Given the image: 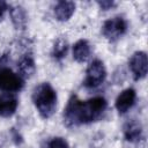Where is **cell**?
Masks as SVG:
<instances>
[{
    "mask_svg": "<svg viewBox=\"0 0 148 148\" xmlns=\"http://www.w3.org/2000/svg\"><path fill=\"white\" fill-rule=\"evenodd\" d=\"M32 102L42 118H50L57 108V92L49 82L38 84L32 91Z\"/></svg>",
    "mask_w": 148,
    "mask_h": 148,
    "instance_id": "7a4b0ae2",
    "label": "cell"
},
{
    "mask_svg": "<svg viewBox=\"0 0 148 148\" xmlns=\"http://www.w3.org/2000/svg\"><path fill=\"white\" fill-rule=\"evenodd\" d=\"M7 9H8V5H7V2H5V1H0V21L2 20V17H3V15H5V13H6Z\"/></svg>",
    "mask_w": 148,
    "mask_h": 148,
    "instance_id": "e0dca14e",
    "label": "cell"
},
{
    "mask_svg": "<svg viewBox=\"0 0 148 148\" xmlns=\"http://www.w3.org/2000/svg\"><path fill=\"white\" fill-rule=\"evenodd\" d=\"M124 136L128 142H139L142 138L141 124L135 119L127 121L124 126Z\"/></svg>",
    "mask_w": 148,
    "mask_h": 148,
    "instance_id": "30bf717a",
    "label": "cell"
},
{
    "mask_svg": "<svg viewBox=\"0 0 148 148\" xmlns=\"http://www.w3.org/2000/svg\"><path fill=\"white\" fill-rule=\"evenodd\" d=\"M18 102L16 96L13 92H2L0 94V116L8 118L13 116L17 109Z\"/></svg>",
    "mask_w": 148,
    "mask_h": 148,
    "instance_id": "ba28073f",
    "label": "cell"
},
{
    "mask_svg": "<svg viewBox=\"0 0 148 148\" xmlns=\"http://www.w3.org/2000/svg\"><path fill=\"white\" fill-rule=\"evenodd\" d=\"M6 62H7V56L3 54L0 59V90L3 92L14 94L23 88L24 81L20 76V74L8 68L6 66Z\"/></svg>",
    "mask_w": 148,
    "mask_h": 148,
    "instance_id": "3957f363",
    "label": "cell"
},
{
    "mask_svg": "<svg viewBox=\"0 0 148 148\" xmlns=\"http://www.w3.org/2000/svg\"><path fill=\"white\" fill-rule=\"evenodd\" d=\"M135 98H136V92L133 88H127L125 90H123L118 97L116 98V109L120 114L126 113L135 103Z\"/></svg>",
    "mask_w": 148,
    "mask_h": 148,
    "instance_id": "52a82bcc",
    "label": "cell"
},
{
    "mask_svg": "<svg viewBox=\"0 0 148 148\" xmlns=\"http://www.w3.org/2000/svg\"><path fill=\"white\" fill-rule=\"evenodd\" d=\"M128 66L133 74L134 80L143 79L148 71V58L146 52L143 51L134 52L128 60Z\"/></svg>",
    "mask_w": 148,
    "mask_h": 148,
    "instance_id": "8992f818",
    "label": "cell"
},
{
    "mask_svg": "<svg viewBox=\"0 0 148 148\" xmlns=\"http://www.w3.org/2000/svg\"><path fill=\"white\" fill-rule=\"evenodd\" d=\"M105 77H106L105 66L103 61H101L99 59H96L90 62V65L88 66L86 71V77L83 81V86L87 88H96L101 83H103Z\"/></svg>",
    "mask_w": 148,
    "mask_h": 148,
    "instance_id": "277c9868",
    "label": "cell"
},
{
    "mask_svg": "<svg viewBox=\"0 0 148 148\" xmlns=\"http://www.w3.org/2000/svg\"><path fill=\"white\" fill-rule=\"evenodd\" d=\"M90 56V44L86 39H80L73 45V58L77 62H84Z\"/></svg>",
    "mask_w": 148,
    "mask_h": 148,
    "instance_id": "7c38bea8",
    "label": "cell"
},
{
    "mask_svg": "<svg viewBox=\"0 0 148 148\" xmlns=\"http://www.w3.org/2000/svg\"><path fill=\"white\" fill-rule=\"evenodd\" d=\"M75 10V3L73 1H58L54 6V16L58 21H68Z\"/></svg>",
    "mask_w": 148,
    "mask_h": 148,
    "instance_id": "9c48e42d",
    "label": "cell"
},
{
    "mask_svg": "<svg viewBox=\"0 0 148 148\" xmlns=\"http://www.w3.org/2000/svg\"><path fill=\"white\" fill-rule=\"evenodd\" d=\"M17 68L20 72V76L22 79L23 77H31L36 72V65H35L34 57L30 53L23 54L17 62Z\"/></svg>",
    "mask_w": 148,
    "mask_h": 148,
    "instance_id": "8fae6325",
    "label": "cell"
},
{
    "mask_svg": "<svg viewBox=\"0 0 148 148\" xmlns=\"http://www.w3.org/2000/svg\"><path fill=\"white\" fill-rule=\"evenodd\" d=\"M10 12V17L14 27L16 29L23 30L27 25V13L23 7L21 6H13L9 9Z\"/></svg>",
    "mask_w": 148,
    "mask_h": 148,
    "instance_id": "4fadbf2b",
    "label": "cell"
},
{
    "mask_svg": "<svg viewBox=\"0 0 148 148\" xmlns=\"http://www.w3.org/2000/svg\"><path fill=\"white\" fill-rule=\"evenodd\" d=\"M67 51H68V43L65 38H58L54 44H53V47H52V52H51V56L54 60L57 61H60L61 59H64L67 54Z\"/></svg>",
    "mask_w": 148,
    "mask_h": 148,
    "instance_id": "5bb4252c",
    "label": "cell"
},
{
    "mask_svg": "<svg viewBox=\"0 0 148 148\" xmlns=\"http://www.w3.org/2000/svg\"><path fill=\"white\" fill-rule=\"evenodd\" d=\"M97 5L101 7V9L103 10H109L111 8H113L117 3L112 0H102V1H97Z\"/></svg>",
    "mask_w": 148,
    "mask_h": 148,
    "instance_id": "2e32d148",
    "label": "cell"
},
{
    "mask_svg": "<svg viewBox=\"0 0 148 148\" xmlns=\"http://www.w3.org/2000/svg\"><path fill=\"white\" fill-rule=\"evenodd\" d=\"M46 148H69V146L64 138L57 136V138H52L46 143Z\"/></svg>",
    "mask_w": 148,
    "mask_h": 148,
    "instance_id": "9a60e30c",
    "label": "cell"
},
{
    "mask_svg": "<svg viewBox=\"0 0 148 148\" xmlns=\"http://www.w3.org/2000/svg\"><path fill=\"white\" fill-rule=\"evenodd\" d=\"M126 30H127V23L125 18L121 16H114L112 18L106 20L102 27L103 36L111 42H114L119 37H121L126 32Z\"/></svg>",
    "mask_w": 148,
    "mask_h": 148,
    "instance_id": "5b68a950",
    "label": "cell"
},
{
    "mask_svg": "<svg viewBox=\"0 0 148 148\" xmlns=\"http://www.w3.org/2000/svg\"><path fill=\"white\" fill-rule=\"evenodd\" d=\"M108 103L105 98L97 96L87 101H80L76 96H72L64 110V124L67 127H75L89 124L101 119L105 112Z\"/></svg>",
    "mask_w": 148,
    "mask_h": 148,
    "instance_id": "6da1fadb",
    "label": "cell"
}]
</instances>
